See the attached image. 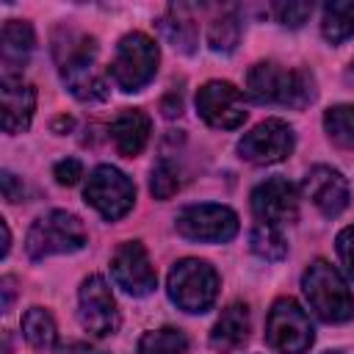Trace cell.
<instances>
[{"instance_id": "8", "label": "cell", "mask_w": 354, "mask_h": 354, "mask_svg": "<svg viewBox=\"0 0 354 354\" xmlns=\"http://www.w3.org/2000/svg\"><path fill=\"white\" fill-rule=\"evenodd\" d=\"M86 202L108 221L122 218L133 202H136V185L130 183V177L124 171H119L116 166H97L88 174L86 191H83Z\"/></svg>"}, {"instance_id": "11", "label": "cell", "mask_w": 354, "mask_h": 354, "mask_svg": "<svg viewBox=\"0 0 354 354\" xmlns=\"http://www.w3.org/2000/svg\"><path fill=\"white\" fill-rule=\"evenodd\" d=\"M77 299H80L77 318L86 332H91L94 337H105L119 329V310H116L113 293L102 277L91 274L88 279H83Z\"/></svg>"}, {"instance_id": "29", "label": "cell", "mask_w": 354, "mask_h": 354, "mask_svg": "<svg viewBox=\"0 0 354 354\" xmlns=\"http://www.w3.org/2000/svg\"><path fill=\"white\" fill-rule=\"evenodd\" d=\"M335 243H337V257H340L346 274L354 279V224L346 227V230H340Z\"/></svg>"}, {"instance_id": "16", "label": "cell", "mask_w": 354, "mask_h": 354, "mask_svg": "<svg viewBox=\"0 0 354 354\" xmlns=\"http://www.w3.org/2000/svg\"><path fill=\"white\" fill-rule=\"evenodd\" d=\"M0 108H3V130L22 133L28 130L36 111V91L22 75H3L0 83Z\"/></svg>"}, {"instance_id": "25", "label": "cell", "mask_w": 354, "mask_h": 354, "mask_svg": "<svg viewBox=\"0 0 354 354\" xmlns=\"http://www.w3.org/2000/svg\"><path fill=\"white\" fill-rule=\"evenodd\" d=\"M241 39V22L235 14H221L207 28V44L213 53H232Z\"/></svg>"}, {"instance_id": "15", "label": "cell", "mask_w": 354, "mask_h": 354, "mask_svg": "<svg viewBox=\"0 0 354 354\" xmlns=\"http://www.w3.org/2000/svg\"><path fill=\"white\" fill-rule=\"evenodd\" d=\"M304 194L307 199L326 216H340L348 205V183L346 177L332 166H315L304 177Z\"/></svg>"}, {"instance_id": "5", "label": "cell", "mask_w": 354, "mask_h": 354, "mask_svg": "<svg viewBox=\"0 0 354 354\" xmlns=\"http://www.w3.org/2000/svg\"><path fill=\"white\" fill-rule=\"evenodd\" d=\"M218 293V277L213 266L196 257H185L169 271V296L185 313H205L213 307Z\"/></svg>"}, {"instance_id": "10", "label": "cell", "mask_w": 354, "mask_h": 354, "mask_svg": "<svg viewBox=\"0 0 354 354\" xmlns=\"http://www.w3.org/2000/svg\"><path fill=\"white\" fill-rule=\"evenodd\" d=\"M196 111L216 130H235L246 119L243 94L227 80H207L196 91Z\"/></svg>"}, {"instance_id": "27", "label": "cell", "mask_w": 354, "mask_h": 354, "mask_svg": "<svg viewBox=\"0 0 354 354\" xmlns=\"http://www.w3.org/2000/svg\"><path fill=\"white\" fill-rule=\"evenodd\" d=\"M180 188V174L169 160H158L152 166V177H149V191L155 199H169L174 196Z\"/></svg>"}, {"instance_id": "19", "label": "cell", "mask_w": 354, "mask_h": 354, "mask_svg": "<svg viewBox=\"0 0 354 354\" xmlns=\"http://www.w3.org/2000/svg\"><path fill=\"white\" fill-rule=\"evenodd\" d=\"M246 337H249V310H246V304L235 301L218 315V321L210 332V348L227 354V351L238 348Z\"/></svg>"}, {"instance_id": "3", "label": "cell", "mask_w": 354, "mask_h": 354, "mask_svg": "<svg viewBox=\"0 0 354 354\" xmlns=\"http://www.w3.org/2000/svg\"><path fill=\"white\" fill-rule=\"evenodd\" d=\"M301 290L315 310V315L326 324H343L354 318V296L346 279L326 260H313L301 277Z\"/></svg>"}, {"instance_id": "33", "label": "cell", "mask_w": 354, "mask_h": 354, "mask_svg": "<svg viewBox=\"0 0 354 354\" xmlns=\"http://www.w3.org/2000/svg\"><path fill=\"white\" fill-rule=\"evenodd\" d=\"M58 354H102V351H97V348L86 346V343H72V346H64Z\"/></svg>"}, {"instance_id": "17", "label": "cell", "mask_w": 354, "mask_h": 354, "mask_svg": "<svg viewBox=\"0 0 354 354\" xmlns=\"http://www.w3.org/2000/svg\"><path fill=\"white\" fill-rule=\"evenodd\" d=\"M111 138L119 155L133 158L138 155L149 141V116L144 111L127 108L111 122Z\"/></svg>"}, {"instance_id": "20", "label": "cell", "mask_w": 354, "mask_h": 354, "mask_svg": "<svg viewBox=\"0 0 354 354\" xmlns=\"http://www.w3.org/2000/svg\"><path fill=\"white\" fill-rule=\"evenodd\" d=\"M160 36L180 53H194L196 50V22L191 19L188 6H171L160 22H158Z\"/></svg>"}, {"instance_id": "31", "label": "cell", "mask_w": 354, "mask_h": 354, "mask_svg": "<svg viewBox=\"0 0 354 354\" xmlns=\"http://www.w3.org/2000/svg\"><path fill=\"white\" fill-rule=\"evenodd\" d=\"M0 183H3V196H6L8 202H19V199H22V185L17 183V177H14L11 171H3V174H0Z\"/></svg>"}, {"instance_id": "13", "label": "cell", "mask_w": 354, "mask_h": 354, "mask_svg": "<svg viewBox=\"0 0 354 354\" xmlns=\"http://www.w3.org/2000/svg\"><path fill=\"white\" fill-rule=\"evenodd\" d=\"M111 277L130 296H149L158 285V274L149 263V254L138 241H127L113 252Z\"/></svg>"}, {"instance_id": "9", "label": "cell", "mask_w": 354, "mask_h": 354, "mask_svg": "<svg viewBox=\"0 0 354 354\" xmlns=\"http://www.w3.org/2000/svg\"><path fill=\"white\" fill-rule=\"evenodd\" d=\"M174 227L188 241L224 243L238 232V216L224 205H191L174 218Z\"/></svg>"}, {"instance_id": "34", "label": "cell", "mask_w": 354, "mask_h": 354, "mask_svg": "<svg viewBox=\"0 0 354 354\" xmlns=\"http://www.w3.org/2000/svg\"><path fill=\"white\" fill-rule=\"evenodd\" d=\"M163 113L166 116H174V113H180V108H183V102H180V97H174V94H169L166 100H163Z\"/></svg>"}, {"instance_id": "23", "label": "cell", "mask_w": 354, "mask_h": 354, "mask_svg": "<svg viewBox=\"0 0 354 354\" xmlns=\"http://www.w3.org/2000/svg\"><path fill=\"white\" fill-rule=\"evenodd\" d=\"M185 348H188V340L174 326L152 329L138 340V354H185Z\"/></svg>"}, {"instance_id": "30", "label": "cell", "mask_w": 354, "mask_h": 354, "mask_svg": "<svg viewBox=\"0 0 354 354\" xmlns=\"http://www.w3.org/2000/svg\"><path fill=\"white\" fill-rule=\"evenodd\" d=\"M53 174H55V180H58L61 185H75V183L83 177V163H80L77 158H64V160L55 163Z\"/></svg>"}, {"instance_id": "24", "label": "cell", "mask_w": 354, "mask_h": 354, "mask_svg": "<svg viewBox=\"0 0 354 354\" xmlns=\"http://www.w3.org/2000/svg\"><path fill=\"white\" fill-rule=\"evenodd\" d=\"M324 127L337 147H354V105H335L324 113Z\"/></svg>"}, {"instance_id": "6", "label": "cell", "mask_w": 354, "mask_h": 354, "mask_svg": "<svg viewBox=\"0 0 354 354\" xmlns=\"http://www.w3.org/2000/svg\"><path fill=\"white\" fill-rule=\"evenodd\" d=\"M158 69V44L147 33H127L116 44V55L111 61V77L122 91L144 88Z\"/></svg>"}, {"instance_id": "12", "label": "cell", "mask_w": 354, "mask_h": 354, "mask_svg": "<svg viewBox=\"0 0 354 354\" xmlns=\"http://www.w3.org/2000/svg\"><path fill=\"white\" fill-rule=\"evenodd\" d=\"M238 152L249 163H277L293 152V130L282 119H266L238 141Z\"/></svg>"}, {"instance_id": "14", "label": "cell", "mask_w": 354, "mask_h": 354, "mask_svg": "<svg viewBox=\"0 0 354 354\" xmlns=\"http://www.w3.org/2000/svg\"><path fill=\"white\" fill-rule=\"evenodd\" d=\"M252 213L257 216L260 224H290L299 216V196L293 183L285 177H268L252 191Z\"/></svg>"}, {"instance_id": "26", "label": "cell", "mask_w": 354, "mask_h": 354, "mask_svg": "<svg viewBox=\"0 0 354 354\" xmlns=\"http://www.w3.org/2000/svg\"><path fill=\"white\" fill-rule=\"evenodd\" d=\"M249 243H252V252L260 254L263 260H282L285 252H288L285 238H282V235L277 232V227H271V224H257V227L252 230Z\"/></svg>"}, {"instance_id": "36", "label": "cell", "mask_w": 354, "mask_h": 354, "mask_svg": "<svg viewBox=\"0 0 354 354\" xmlns=\"http://www.w3.org/2000/svg\"><path fill=\"white\" fill-rule=\"evenodd\" d=\"M72 127V119L69 116H58L55 122H53V130H69Z\"/></svg>"}, {"instance_id": "4", "label": "cell", "mask_w": 354, "mask_h": 354, "mask_svg": "<svg viewBox=\"0 0 354 354\" xmlns=\"http://www.w3.org/2000/svg\"><path fill=\"white\" fill-rule=\"evenodd\" d=\"M83 243H86L83 221L66 210H50L47 216H39L25 238V249L30 260H44L50 254H69L83 249Z\"/></svg>"}, {"instance_id": "2", "label": "cell", "mask_w": 354, "mask_h": 354, "mask_svg": "<svg viewBox=\"0 0 354 354\" xmlns=\"http://www.w3.org/2000/svg\"><path fill=\"white\" fill-rule=\"evenodd\" d=\"M246 91L254 102L301 108L315 97L313 77L301 69H288L274 61H260L246 75Z\"/></svg>"}, {"instance_id": "28", "label": "cell", "mask_w": 354, "mask_h": 354, "mask_svg": "<svg viewBox=\"0 0 354 354\" xmlns=\"http://www.w3.org/2000/svg\"><path fill=\"white\" fill-rule=\"evenodd\" d=\"M274 11H277V17H279L282 25L299 28L313 14V3H279V6H274Z\"/></svg>"}, {"instance_id": "1", "label": "cell", "mask_w": 354, "mask_h": 354, "mask_svg": "<svg viewBox=\"0 0 354 354\" xmlns=\"http://www.w3.org/2000/svg\"><path fill=\"white\" fill-rule=\"evenodd\" d=\"M53 53L72 97H77L80 102H100L108 97V83L94 64L97 58L94 39L77 30H64V36H55Z\"/></svg>"}, {"instance_id": "37", "label": "cell", "mask_w": 354, "mask_h": 354, "mask_svg": "<svg viewBox=\"0 0 354 354\" xmlns=\"http://www.w3.org/2000/svg\"><path fill=\"white\" fill-rule=\"evenodd\" d=\"M348 80H354V64H351V69H348Z\"/></svg>"}, {"instance_id": "35", "label": "cell", "mask_w": 354, "mask_h": 354, "mask_svg": "<svg viewBox=\"0 0 354 354\" xmlns=\"http://www.w3.org/2000/svg\"><path fill=\"white\" fill-rule=\"evenodd\" d=\"M0 227H3V252H0V254L6 257V254H8V246H11V243H8V241H11V232H8V224H6V221H0Z\"/></svg>"}, {"instance_id": "21", "label": "cell", "mask_w": 354, "mask_h": 354, "mask_svg": "<svg viewBox=\"0 0 354 354\" xmlns=\"http://www.w3.org/2000/svg\"><path fill=\"white\" fill-rule=\"evenodd\" d=\"M324 39L332 44L346 41L354 36V3L351 0H332L324 6V22H321Z\"/></svg>"}, {"instance_id": "38", "label": "cell", "mask_w": 354, "mask_h": 354, "mask_svg": "<svg viewBox=\"0 0 354 354\" xmlns=\"http://www.w3.org/2000/svg\"><path fill=\"white\" fill-rule=\"evenodd\" d=\"M326 354H343V351H326Z\"/></svg>"}, {"instance_id": "32", "label": "cell", "mask_w": 354, "mask_h": 354, "mask_svg": "<svg viewBox=\"0 0 354 354\" xmlns=\"http://www.w3.org/2000/svg\"><path fill=\"white\" fill-rule=\"evenodd\" d=\"M0 285H3L0 290H3V313H6V310L11 307V299H14V279H11V277H3Z\"/></svg>"}, {"instance_id": "22", "label": "cell", "mask_w": 354, "mask_h": 354, "mask_svg": "<svg viewBox=\"0 0 354 354\" xmlns=\"http://www.w3.org/2000/svg\"><path fill=\"white\" fill-rule=\"evenodd\" d=\"M22 335H25V340H28L33 348H39V351L53 348V346H55V337H58L53 315H50L47 310H41V307H30V310L22 315Z\"/></svg>"}, {"instance_id": "7", "label": "cell", "mask_w": 354, "mask_h": 354, "mask_svg": "<svg viewBox=\"0 0 354 354\" xmlns=\"http://www.w3.org/2000/svg\"><path fill=\"white\" fill-rule=\"evenodd\" d=\"M313 324L310 315L293 299H277L268 310L266 340L279 354H304L313 346Z\"/></svg>"}, {"instance_id": "18", "label": "cell", "mask_w": 354, "mask_h": 354, "mask_svg": "<svg viewBox=\"0 0 354 354\" xmlns=\"http://www.w3.org/2000/svg\"><path fill=\"white\" fill-rule=\"evenodd\" d=\"M33 28L25 19H8L3 25V44H0V58L6 72L3 75H19V69L28 64L33 53Z\"/></svg>"}]
</instances>
